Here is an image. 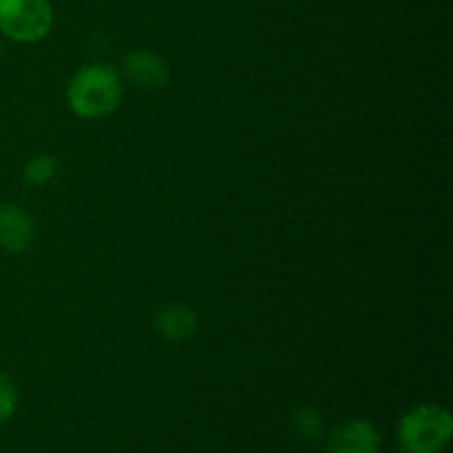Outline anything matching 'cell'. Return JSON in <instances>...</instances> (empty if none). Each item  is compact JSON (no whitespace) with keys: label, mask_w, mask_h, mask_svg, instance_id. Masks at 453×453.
I'll use <instances>...</instances> for the list:
<instances>
[{"label":"cell","mask_w":453,"mask_h":453,"mask_svg":"<svg viewBox=\"0 0 453 453\" xmlns=\"http://www.w3.org/2000/svg\"><path fill=\"white\" fill-rule=\"evenodd\" d=\"M58 164L51 155H35L29 162L25 164V171H22V180L29 186H44L56 177Z\"/></svg>","instance_id":"cell-8"},{"label":"cell","mask_w":453,"mask_h":453,"mask_svg":"<svg viewBox=\"0 0 453 453\" xmlns=\"http://www.w3.org/2000/svg\"><path fill=\"white\" fill-rule=\"evenodd\" d=\"M197 312L188 305H166L164 310H159L157 317H155L153 326L157 330V334L162 339L173 341V343H180V341L190 339L197 330Z\"/></svg>","instance_id":"cell-7"},{"label":"cell","mask_w":453,"mask_h":453,"mask_svg":"<svg viewBox=\"0 0 453 453\" xmlns=\"http://www.w3.org/2000/svg\"><path fill=\"white\" fill-rule=\"evenodd\" d=\"M295 427L305 441H317V438L321 436L323 420L317 410H312V407H301L295 414Z\"/></svg>","instance_id":"cell-9"},{"label":"cell","mask_w":453,"mask_h":453,"mask_svg":"<svg viewBox=\"0 0 453 453\" xmlns=\"http://www.w3.org/2000/svg\"><path fill=\"white\" fill-rule=\"evenodd\" d=\"M124 75L128 78V82L135 84V87L144 88V91H157V88L166 87L168 78H171V71H168L166 62L153 51H131L124 58Z\"/></svg>","instance_id":"cell-5"},{"label":"cell","mask_w":453,"mask_h":453,"mask_svg":"<svg viewBox=\"0 0 453 453\" xmlns=\"http://www.w3.org/2000/svg\"><path fill=\"white\" fill-rule=\"evenodd\" d=\"M327 453H380V434L370 420H349L330 434Z\"/></svg>","instance_id":"cell-4"},{"label":"cell","mask_w":453,"mask_h":453,"mask_svg":"<svg viewBox=\"0 0 453 453\" xmlns=\"http://www.w3.org/2000/svg\"><path fill=\"white\" fill-rule=\"evenodd\" d=\"M0 51H3V47H0Z\"/></svg>","instance_id":"cell-11"},{"label":"cell","mask_w":453,"mask_h":453,"mask_svg":"<svg viewBox=\"0 0 453 453\" xmlns=\"http://www.w3.org/2000/svg\"><path fill=\"white\" fill-rule=\"evenodd\" d=\"M124 84L111 65H87L75 71L66 87V102L73 115L82 119H100L113 113L122 102Z\"/></svg>","instance_id":"cell-1"},{"label":"cell","mask_w":453,"mask_h":453,"mask_svg":"<svg viewBox=\"0 0 453 453\" xmlns=\"http://www.w3.org/2000/svg\"><path fill=\"white\" fill-rule=\"evenodd\" d=\"M35 234V221L20 203L0 206V248L9 252H25Z\"/></svg>","instance_id":"cell-6"},{"label":"cell","mask_w":453,"mask_h":453,"mask_svg":"<svg viewBox=\"0 0 453 453\" xmlns=\"http://www.w3.org/2000/svg\"><path fill=\"white\" fill-rule=\"evenodd\" d=\"M453 436L449 410L441 405H416L398 423V442L405 453H441Z\"/></svg>","instance_id":"cell-2"},{"label":"cell","mask_w":453,"mask_h":453,"mask_svg":"<svg viewBox=\"0 0 453 453\" xmlns=\"http://www.w3.org/2000/svg\"><path fill=\"white\" fill-rule=\"evenodd\" d=\"M18 407V388L13 379L4 372H0V425L7 423Z\"/></svg>","instance_id":"cell-10"},{"label":"cell","mask_w":453,"mask_h":453,"mask_svg":"<svg viewBox=\"0 0 453 453\" xmlns=\"http://www.w3.org/2000/svg\"><path fill=\"white\" fill-rule=\"evenodd\" d=\"M53 27L49 0H0V34L13 42H40Z\"/></svg>","instance_id":"cell-3"}]
</instances>
